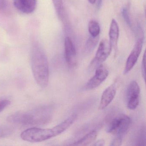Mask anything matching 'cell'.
I'll return each instance as SVG.
<instances>
[{
    "label": "cell",
    "mask_w": 146,
    "mask_h": 146,
    "mask_svg": "<svg viewBox=\"0 0 146 146\" xmlns=\"http://www.w3.org/2000/svg\"><path fill=\"white\" fill-rule=\"evenodd\" d=\"M53 108L49 106L38 107L30 111L19 112L9 116V123L24 126H37L46 124L51 121Z\"/></svg>",
    "instance_id": "6da1fadb"
},
{
    "label": "cell",
    "mask_w": 146,
    "mask_h": 146,
    "mask_svg": "<svg viewBox=\"0 0 146 146\" xmlns=\"http://www.w3.org/2000/svg\"><path fill=\"white\" fill-rule=\"evenodd\" d=\"M77 116L73 114L56 126L49 129L32 127L24 131L21 137L25 141L40 142L60 135L68 129L75 122Z\"/></svg>",
    "instance_id": "7a4b0ae2"
},
{
    "label": "cell",
    "mask_w": 146,
    "mask_h": 146,
    "mask_svg": "<svg viewBox=\"0 0 146 146\" xmlns=\"http://www.w3.org/2000/svg\"><path fill=\"white\" fill-rule=\"evenodd\" d=\"M30 59L32 72L36 83L41 88H46L49 81L48 61L44 50L37 43L32 45Z\"/></svg>",
    "instance_id": "3957f363"
},
{
    "label": "cell",
    "mask_w": 146,
    "mask_h": 146,
    "mask_svg": "<svg viewBox=\"0 0 146 146\" xmlns=\"http://www.w3.org/2000/svg\"><path fill=\"white\" fill-rule=\"evenodd\" d=\"M131 123V119L129 116L125 114H118L112 119L107 131L116 136V137L123 139L129 129Z\"/></svg>",
    "instance_id": "277c9868"
},
{
    "label": "cell",
    "mask_w": 146,
    "mask_h": 146,
    "mask_svg": "<svg viewBox=\"0 0 146 146\" xmlns=\"http://www.w3.org/2000/svg\"><path fill=\"white\" fill-rule=\"evenodd\" d=\"M112 48V47L109 41L103 39L100 42L95 56L90 64V68H96L102 64L110 55Z\"/></svg>",
    "instance_id": "5b68a950"
},
{
    "label": "cell",
    "mask_w": 146,
    "mask_h": 146,
    "mask_svg": "<svg viewBox=\"0 0 146 146\" xmlns=\"http://www.w3.org/2000/svg\"><path fill=\"white\" fill-rule=\"evenodd\" d=\"M140 88L136 81H132L129 84L126 94L127 108L134 110L138 106L140 99Z\"/></svg>",
    "instance_id": "8992f818"
},
{
    "label": "cell",
    "mask_w": 146,
    "mask_h": 146,
    "mask_svg": "<svg viewBox=\"0 0 146 146\" xmlns=\"http://www.w3.org/2000/svg\"><path fill=\"white\" fill-rule=\"evenodd\" d=\"M108 71L106 66L101 64L96 68L95 74L86 84L84 88L91 90L99 87L107 78Z\"/></svg>",
    "instance_id": "52a82bcc"
},
{
    "label": "cell",
    "mask_w": 146,
    "mask_h": 146,
    "mask_svg": "<svg viewBox=\"0 0 146 146\" xmlns=\"http://www.w3.org/2000/svg\"><path fill=\"white\" fill-rule=\"evenodd\" d=\"M143 35L138 38L134 48L128 57L125 63L124 73L127 74L133 68L137 63L138 58L141 52L143 43Z\"/></svg>",
    "instance_id": "ba28073f"
},
{
    "label": "cell",
    "mask_w": 146,
    "mask_h": 146,
    "mask_svg": "<svg viewBox=\"0 0 146 146\" xmlns=\"http://www.w3.org/2000/svg\"><path fill=\"white\" fill-rule=\"evenodd\" d=\"M65 58L70 67H73L76 64V52L71 38L66 36L64 41Z\"/></svg>",
    "instance_id": "9c48e42d"
},
{
    "label": "cell",
    "mask_w": 146,
    "mask_h": 146,
    "mask_svg": "<svg viewBox=\"0 0 146 146\" xmlns=\"http://www.w3.org/2000/svg\"><path fill=\"white\" fill-rule=\"evenodd\" d=\"M13 5L17 11L29 14L35 11L37 5L36 0H13Z\"/></svg>",
    "instance_id": "30bf717a"
},
{
    "label": "cell",
    "mask_w": 146,
    "mask_h": 146,
    "mask_svg": "<svg viewBox=\"0 0 146 146\" xmlns=\"http://www.w3.org/2000/svg\"><path fill=\"white\" fill-rule=\"evenodd\" d=\"M117 92L115 84H113L108 87L102 93L100 101L99 108L103 110L108 106L114 99Z\"/></svg>",
    "instance_id": "8fae6325"
},
{
    "label": "cell",
    "mask_w": 146,
    "mask_h": 146,
    "mask_svg": "<svg viewBox=\"0 0 146 146\" xmlns=\"http://www.w3.org/2000/svg\"><path fill=\"white\" fill-rule=\"evenodd\" d=\"M119 36V28L115 19H113L111 22L109 31V42L112 48L117 49Z\"/></svg>",
    "instance_id": "7c38bea8"
},
{
    "label": "cell",
    "mask_w": 146,
    "mask_h": 146,
    "mask_svg": "<svg viewBox=\"0 0 146 146\" xmlns=\"http://www.w3.org/2000/svg\"><path fill=\"white\" fill-rule=\"evenodd\" d=\"M98 132L96 130H93L86 134L81 139L73 143L74 146H87L93 143L97 136Z\"/></svg>",
    "instance_id": "4fadbf2b"
},
{
    "label": "cell",
    "mask_w": 146,
    "mask_h": 146,
    "mask_svg": "<svg viewBox=\"0 0 146 146\" xmlns=\"http://www.w3.org/2000/svg\"><path fill=\"white\" fill-rule=\"evenodd\" d=\"M99 40V36H90L88 39L84 46V52L85 54H90L97 46Z\"/></svg>",
    "instance_id": "5bb4252c"
},
{
    "label": "cell",
    "mask_w": 146,
    "mask_h": 146,
    "mask_svg": "<svg viewBox=\"0 0 146 146\" xmlns=\"http://www.w3.org/2000/svg\"><path fill=\"white\" fill-rule=\"evenodd\" d=\"M88 31L91 36L96 37L99 36L100 32V28L98 22L91 20L89 23Z\"/></svg>",
    "instance_id": "9a60e30c"
},
{
    "label": "cell",
    "mask_w": 146,
    "mask_h": 146,
    "mask_svg": "<svg viewBox=\"0 0 146 146\" xmlns=\"http://www.w3.org/2000/svg\"><path fill=\"white\" fill-rule=\"evenodd\" d=\"M52 2L58 17L60 19L63 20L64 16V7L62 0H52Z\"/></svg>",
    "instance_id": "2e32d148"
},
{
    "label": "cell",
    "mask_w": 146,
    "mask_h": 146,
    "mask_svg": "<svg viewBox=\"0 0 146 146\" xmlns=\"http://www.w3.org/2000/svg\"><path fill=\"white\" fill-rule=\"evenodd\" d=\"M12 128L9 126H0V138L6 137L11 135L13 133Z\"/></svg>",
    "instance_id": "e0dca14e"
},
{
    "label": "cell",
    "mask_w": 146,
    "mask_h": 146,
    "mask_svg": "<svg viewBox=\"0 0 146 146\" xmlns=\"http://www.w3.org/2000/svg\"><path fill=\"white\" fill-rule=\"evenodd\" d=\"M122 14L124 19L126 22L127 24L129 27H131V20L130 17L129 13V10L126 7H124L123 8L122 10Z\"/></svg>",
    "instance_id": "ac0fdd59"
},
{
    "label": "cell",
    "mask_w": 146,
    "mask_h": 146,
    "mask_svg": "<svg viewBox=\"0 0 146 146\" xmlns=\"http://www.w3.org/2000/svg\"><path fill=\"white\" fill-rule=\"evenodd\" d=\"M11 103V102L8 100H0V113L5 110Z\"/></svg>",
    "instance_id": "d6986e66"
},
{
    "label": "cell",
    "mask_w": 146,
    "mask_h": 146,
    "mask_svg": "<svg viewBox=\"0 0 146 146\" xmlns=\"http://www.w3.org/2000/svg\"><path fill=\"white\" fill-rule=\"evenodd\" d=\"M145 65H146V52H145L143 54V57L141 64L142 73L143 77L144 80H145V76H146Z\"/></svg>",
    "instance_id": "ffe728a7"
},
{
    "label": "cell",
    "mask_w": 146,
    "mask_h": 146,
    "mask_svg": "<svg viewBox=\"0 0 146 146\" xmlns=\"http://www.w3.org/2000/svg\"><path fill=\"white\" fill-rule=\"evenodd\" d=\"M123 139L119 137H116L115 139L113 140L112 142L111 143L112 146H119L122 143Z\"/></svg>",
    "instance_id": "44dd1931"
},
{
    "label": "cell",
    "mask_w": 146,
    "mask_h": 146,
    "mask_svg": "<svg viewBox=\"0 0 146 146\" xmlns=\"http://www.w3.org/2000/svg\"><path fill=\"white\" fill-rule=\"evenodd\" d=\"M8 3L7 0H0V9L5 10L8 6Z\"/></svg>",
    "instance_id": "7402d4cb"
},
{
    "label": "cell",
    "mask_w": 146,
    "mask_h": 146,
    "mask_svg": "<svg viewBox=\"0 0 146 146\" xmlns=\"http://www.w3.org/2000/svg\"><path fill=\"white\" fill-rule=\"evenodd\" d=\"M105 141L104 140H99V141H96L95 143H94V145H95V146H104L105 145Z\"/></svg>",
    "instance_id": "603a6c76"
},
{
    "label": "cell",
    "mask_w": 146,
    "mask_h": 146,
    "mask_svg": "<svg viewBox=\"0 0 146 146\" xmlns=\"http://www.w3.org/2000/svg\"><path fill=\"white\" fill-rule=\"evenodd\" d=\"M89 2L92 5H94L96 3V0H88Z\"/></svg>",
    "instance_id": "cb8c5ba5"
},
{
    "label": "cell",
    "mask_w": 146,
    "mask_h": 146,
    "mask_svg": "<svg viewBox=\"0 0 146 146\" xmlns=\"http://www.w3.org/2000/svg\"><path fill=\"white\" fill-rule=\"evenodd\" d=\"M102 0H98V7H100L101 5Z\"/></svg>",
    "instance_id": "d4e9b609"
}]
</instances>
